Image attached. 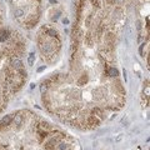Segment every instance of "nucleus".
Segmentation results:
<instances>
[{
    "label": "nucleus",
    "mask_w": 150,
    "mask_h": 150,
    "mask_svg": "<svg viewBox=\"0 0 150 150\" xmlns=\"http://www.w3.org/2000/svg\"><path fill=\"white\" fill-rule=\"evenodd\" d=\"M10 3L14 16L24 28L31 29L38 24L41 0H10Z\"/></svg>",
    "instance_id": "nucleus-3"
},
{
    "label": "nucleus",
    "mask_w": 150,
    "mask_h": 150,
    "mask_svg": "<svg viewBox=\"0 0 150 150\" xmlns=\"http://www.w3.org/2000/svg\"><path fill=\"white\" fill-rule=\"evenodd\" d=\"M34 60H35V54H30L29 55V65L34 64Z\"/></svg>",
    "instance_id": "nucleus-5"
},
{
    "label": "nucleus",
    "mask_w": 150,
    "mask_h": 150,
    "mask_svg": "<svg viewBox=\"0 0 150 150\" xmlns=\"http://www.w3.org/2000/svg\"><path fill=\"white\" fill-rule=\"evenodd\" d=\"M39 50L46 63H53L60 51V38L56 29L45 26L39 33Z\"/></svg>",
    "instance_id": "nucleus-4"
},
{
    "label": "nucleus",
    "mask_w": 150,
    "mask_h": 150,
    "mask_svg": "<svg viewBox=\"0 0 150 150\" xmlns=\"http://www.w3.org/2000/svg\"><path fill=\"white\" fill-rule=\"evenodd\" d=\"M126 0H76L71 59L68 74H56L40 86L43 103L63 121L96 128L125 103L115 68L116 33Z\"/></svg>",
    "instance_id": "nucleus-1"
},
{
    "label": "nucleus",
    "mask_w": 150,
    "mask_h": 150,
    "mask_svg": "<svg viewBox=\"0 0 150 150\" xmlns=\"http://www.w3.org/2000/svg\"><path fill=\"white\" fill-rule=\"evenodd\" d=\"M24 50V41L15 31L8 40L6 46L0 49V111L26 80V71L20 60Z\"/></svg>",
    "instance_id": "nucleus-2"
}]
</instances>
